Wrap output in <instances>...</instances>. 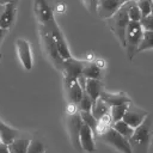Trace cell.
<instances>
[{"label": "cell", "instance_id": "cell-42", "mask_svg": "<svg viewBox=\"0 0 153 153\" xmlns=\"http://www.w3.org/2000/svg\"><path fill=\"white\" fill-rule=\"evenodd\" d=\"M152 4H153V0H152Z\"/></svg>", "mask_w": 153, "mask_h": 153}, {"label": "cell", "instance_id": "cell-25", "mask_svg": "<svg viewBox=\"0 0 153 153\" xmlns=\"http://www.w3.org/2000/svg\"><path fill=\"white\" fill-rule=\"evenodd\" d=\"M153 48V31H147L143 30V35H142V39L137 47V53L142 51V50H147Z\"/></svg>", "mask_w": 153, "mask_h": 153}, {"label": "cell", "instance_id": "cell-12", "mask_svg": "<svg viewBox=\"0 0 153 153\" xmlns=\"http://www.w3.org/2000/svg\"><path fill=\"white\" fill-rule=\"evenodd\" d=\"M65 87H66L69 102L73 104H78L84 94V90H82L81 85L79 84L78 79L65 76Z\"/></svg>", "mask_w": 153, "mask_h": 153}, {"label": "cell", "instance_id": "cell-39", "mask_svg": "<svg viewBox=\"0 0 153 153\" xmlns=\"http://www.w3.org/2000/svg\"><path fill=\"white\" fill-rule=\"evenodd\" d=\"M1 57H2V55H1V53H0V59H1Z\"/></svg>", "mask_w": 153, "mask_h": 153}, {"label": "cell", "instance_id": "cell-36", "mask_svg": "<svg viewBox=\"0 0 153 153\" xmlns=\"http://www.w3.org/2000/svg\"><path fill=\"white\" fill-rule=\"evenodd\" d=\"M122 4H126V2H129V1H131V0H120Z\"/></svg>", "mask_w": 153, "mask_h": 153}, {"label": "cell", "instance_id": "cell-28", "mask_svg": "<svg viewBox=\"0 0 153 153\" xmlns=\"http://www.w3.org/2000/svg\"><path fill=\"white\" fill-rule=\"evenodd\" d=\"M92 104H93V100L84 92L81 99L79 100V103H78L76 105H78V110H79V111H91Z\"/></svg>", "mask_w": 153, "mask_h": 153}, {"label": "cell", "instance_id": "cell-7", "mask_svg": "<svg viewBox=\"0 0 153 153\" xmlns=\"http://www.w3.org/2000/svg\"><path fill=\"white\" fill-rule=\"evenodd\" d=\"M47 29H48V31L50 32V35H51V37H53L55 44H56V48H57V51H59L61 59H62L63 61L71 59V57H72V54H71V51H69V49H68V47H67L66 39H65V37H63V35H62V32H61V30H60V27H59L56 20L53 22Z\"/></svg>", "mask_w": 153, "mask_h": 153}, {"label": "cell", "instance_id": "cell-27", "mask_svg": "<svg viewBox=\"0 0 153 153\" xmlns=\"http://www.w3.org/2000/svg\"><path fill=\"white\" fill-rule=\"evenodd\" d=\"M111 123H112V120L110 114H106L99 120H97V135H100L103 131H105L111 126Z\"/></svg>", "mask_w": 153, "mask_h": 153}, {"label": "cell", "instance_id": "cell-14", "mask_svg": "<svg viewBox=\"0 0 153 153\" xmlns=\"http://www.w3.org/2000/svg\"><path fill=\"white\" fill-rule=\"evenodd\" d=\"M93 135L94 134L91 130V128L82 122L81 128H80V134H79V142H80V147L82 151H85L87 153H92L96 151Z\"/></svg>", "mask_w": 153, "mask_h": 153}, {"label": "cell", "instance_id": "cell-24", "mask_svg": "<svg viewBox=\"0 0 153 153\" xmlns=\"http://www.w3.org/2000/svg\"><path fill=\"white\" fill-rule=\"evenodd\" d=\"M129 104L130 103H123V104L115 105V106L110 108V116H111L112 122H116V121H120L123 118V115H124L126 110L128 109Z\"/></svg>", "mask_w": 153, "mask_h": 153}, {"label": "cell", "instance_id": "cell-30", "mask_svg": "<svg viewBox=\"0 0 153 153\" xmlns=\"http://www.w3.org/2000/svg\"><path fill=\"white\" fill-rule=\"evenodd\" d=\"M44 152H45V148L43 143L38 140H31L26 151V153H44Z\"/></svg>", "mask_w": 153, "mask_h": 153}, {"label": "cell", "instance_id": "cell-32", "mask_svg": "<svg viewBox=\"0 0 153 153\" xmlns=\"http://www.w3.org/2000/svg\"><path fill=\"white\" fill-rule=\"evenodd\" d=\"M98 1L99 0H84L86 7L91 11V12H97V5H98Z\"/></svg>", "mask_w": 153, "mask_h": 153}, {"label": "cell", "instance_id": "cell-8", "mask_svg": "<svg viewBox=\"0 0 153 153\" xmlns=\"http://www.w3.org/2000/svg\"><path fill=\"white\" fill-rule=\"evenodd\" d=\"M81 124H82V121L79 115V111L67 116V128L69 131V137H71L73 147L76 151H82L80 147V142H79V134H80Z\"/></svg>", "mask_w": 153, "mask_h": 153}, {"label": "cell", "instance_id": "cell-9", "mask_svg": "<svg viewBox=\"0 0 153 153\" xmlns=\"http://www.w3.org/2000/svg\"><path fill=\"white\" fill-rule=\"evenodd\" d=\"M16 48H17V54L18 57L23 65V67L26 71H31L33 60H32V53H31V47L30 43L26 39L18 38L16 41Z\"/></svg>", "mask_w": 153, "mask_h": 153}, {"label": "cell", "instance_id": "cell-3", "mask_svg": "<svg viewBox=\"0 0 153 153\" xmlns=\"http://www.w3.org/2000/svg\"><path fill=\"white\" fill-rule=\"evenodd\" d=\"M142 35L143 29L140 22L129 20L126 31V50L129 60H133V57L137 54V47L142 39Z\"/></svg>", "mask_w": 153, "mask_h": 153}, {"label": "cell", "instance_id": "cell-18", "mask_svg": "<svg viewBox=\"0 0 153 153\" xmlns=\"http://www.w3.org/2000/svg\"><path fill=\"white\" fill-rule=\"evenodd\" d=\"M18 134H19V130L7 126L6 123L2 122V120L0 118V137H1V141L5 143V145H8L11 143L14 139L18 137Z\"/></svg>", "mask_w": 153, "mask_h": 153}, {"label": "cell", "instance_id": "cell-21", "mask_svg": "<svg viewBox=\"0 0 153 153\" xmlns=\"http://www.w3.org/2000/svg\"><path fill=\"white\" fill-rule=\"evenodd\" d=\"M30 140L29 139H14L11 143L7 145L8 153H26L29 147Z\"/></svg>", "mask_w": 153, "mask_h": 153}, {"label": "cell", "instance_id": "cell-4", "mask_svg": "<svg viewBox=\"0 0 153 153\" xmlns=\"http://www.w3.org/2000/svg\"><path fill=\"white\" fill-rule=\"evenodd\" d=\"M39 37H41V42H42V47H43V50L45 53V55L48 56V59L53 62V65L59 68V69H62V66H63V60L61 59L59 51H57V48H56V44L50 35V32L48 31V29L43 25L39 24Z\"/></svg>", "mask_w": 153, "mask_h": 153}, {"label": "cell", "instance_id": "cell-23", "mask_svg": "<svg viewBox=\"0 0 153 153\" xmlns=\"http://www.w3.org/2000/svg\"><path fill=\"white\" fill-rule=\"evenodd\" d=\"M127 13H128L129 20L131 22H140L142 18V14L136 5V0H131L127 2Z\"/></svg>", "mask_w": 153, "mask_h": 153}, {"label": "cell", "instance_id": "cell-13", "mask_svg": "<svg viewBox=\"0 0 153 153\" xmlns=\"http://www.w3.org/2000/svg\"><path fill=\"white\" fill-rule=\"evenodd\" d=\"M87 62L85 61H80L76 59H68L63 61V66H62V71L65 73V76H69V78H74V79H79L82 75V69L85 67Z\"/></svg>", "mask_w": 153, "mask_h": 153}, {"label": "cell", "instance_id": "cell-15", "mask_svg": "<svg viewBox=\"0 0 153 153\" xmlns=\"http://www.w3.org/2000/svg\"><path fill=\"white\" fill-rule=\"evenodd\" d=\"M99 98L103 99L110 108L111 106H115V105L123 104V103H131L130 98L124 92H116V93H114V92L102 91Z\"/></svg>", "mask_w": 153, "mask_h": 153}, {"label": "cell", "instance_id": "cell-10", "mask_svg": "<svg viewBox=\"0 0 153 153\" xmlns=\"http://www.w3.org/2000/svg\"><path fill=\"white\" fill-rule=\"evenodd\" d=\"M147 115H148L147 111H145V110H142V109H140V108H137L130 103L128 109L126 110L122 120L127 124H129L130 127H133L135 129L136 127H139L143 122V120L146 118Z\"/></svg>", "mask_w": 153, "mask_h": 153}, {"label": "cell", "instance_id": "cell-34", "mask_svg": "<svg viewBox=\"0 0 153 153\" xmlns=\"http://www.w3.org/2000/svg\"><path fill=\"white\" fill-rule=\"evenodd\" d=\"M18 0H0V5H7V4H17Z\"/></svg>", "mask_w": 153, "mask_h": 153}, {"label": "cell", "instance_id": "cell-29", "mask_svg": "<svg viewBox=\"0 0 153 153\" xmlns=\"http://www.w3.org/2000/svg\"><path fill=\"white\" fill-rule=\"evenodd\" d=\"M136 5H137L142 17H146V16L151 14L152 7H153L152 1H148V0H136Z\"/></svg>", "mask_w": 153, "mask_h": 153}, {"label": "cell", "instance_id": "cell-31", "mask_svg": "<svg viewBox=\"0 0 153 153\" xmlns=\"http://www.w3.org/2000/svg\"><path fill=\"white\" fill-rule=\"evenodd\" d=\"M140 24L142 26L143 30H147V31H153V17L149 14V16H146V17H142L141 20H140Z\"/></svg>", "mask_w": 153, "mask_h": 153}, {"label": "cell", "instance_id": "cell-2", "mask_svg": "<svg viewBox=\"0 0 153 153\" xmlns=\"http://www.w3.org/2000/svg\"><path fill=\"white\" fill-rule=\"evenodd\" d=\"M106 20H108L109 27L111 29V31L115 33V36L120 41L122 48H126V31H127V26L129 23V18L127 13V2L123 4L117 10V12Z\"/></svg>", "mask_w": 153, "mask_h": 153}, {"label": "cell", "instance_id": "cell-40", "mask_svg": "<svg viewBox=\"0 0 153 153\" xmlns=\"http://www.w3.org/2000/svg\"><path fill=\"white\" fill-rule=\"evenodd\" d=\"M1 142H2V141H1V137H0V143H1Z\"/></svg>", "mask_w": 153, "mask_h": 153}, {"label": "cell", "instance_id": "cell-33", "mask_svg": "<svg viewBox=\"0 0 153 153\" xmlns=\"http://www.w3.org/2000/svg\"><path fill=\"white\" fill-rule=\"evenodd\" d=\"M0 153H8L7 145H5L4 142H1V143H0Z\"/></svg>", "mask_w": 153, "mask_h": 153}, {"label": "cell", "instance_id": "cell-38", "mask_svg": "<svg viewBox=\"0 0 153 153\" xmlns=\"http://www.w3.org/2000/svg\"><path fill=\"white\" fill-rule=\"evenodd\" d=\"M151 16L153 17V7H152V12H151Z\"/></svg>", "mask_w": 153, "mask_h": 153}, {"label": "cell", "instance_id": "cell-37", "mask_svg": "<svg viewBox=\"0 0 153 153\" xmlns=\"http://www.w3.org/2000/svg\"><path fill=\"white\" fill-rule=\"evenodd\" d=\"M2 10H4V6L0 5V17H1V13H2Z\"/></svg>", "mask_w": 153, "mask_h": 153}, {"label": "cell", "instance_id": "cell-11", "mask_svg": "<svg viewBox=\"0 0 153 153\" xmlns=\"http://www.w3.org/2000/svg\"><path fill=\"white\" fill-rule=\"evenodd\" d=\"M123 4L120 0H99L97 5V16L102 19H109Z\"/></svg>", "mask_w": 153, "mask_h": 153}, {"label": "cell", "instance_id": "cell-19", "mask_svg": "<svg viewBox=\"0 0 153 153\" xmlns=\"http://www.w3.org/2000/svg\"><path fill=\"white\" fill-rule=\"evenodd\" d=\"M91 114L93 115V117L96 120H99L100 117H103L104 115L106 114H110V106L100 98L96 99L92 104V108H91Z\"/></svg>", "mask_w": 153, "mask_h": 153}, {"label": "cell", "instance_id": "cell-20", "mask_svg": "<svg viewBox=\"0 0 153 153\" xmlns=\"http://www.w3.org/2000/svg\"><path fill=\"white\" fill-rule=\"evenodd\" d=\"M82 76L86 78V79L100 80L102 79V68H100V66H98L96 62L86 63L84 69H82Z\"/></svg>", "mask_w": 153, "mask_h": 153}, {"label": "cell", "instance_id": "cell-22", "mask_svg": "<svg viewBox=\"0 0 153 153\" xmlns=\"http://www.w3.org/2000/svg\"><path fill=\"white\" fill-rule=\"evenodd\" d=\"M112 129H115L118 134H121L123 137L126 139H129L133 133H134V128L130 127L129 124H127L123 120H120V121H116V122H112L111 126H110Z\"/></svg>", "mask_w": 153, "mask_h": 153}, {"label": "cell", "instance_id": "cell-17", "mask_svg": "<svg viewBox=\"0 0 153 153\" xmlns=\"http://www.w3.org/2000/svg\"><path fill=\"white\" fill-rule=\"evenodd\" d=\"M103 91V84L100 80L96 79H86L85 78V85H84V92L94 102L99 98L100 93Z\"/></svg>", "mask_w": 153, "mask_h": 153}, {"label": "cell", "instance_id": "cell-26", "mask_svg": "<svg viewBox=\"0 0 153 153\" xmlns=\"http://www.w3.org/2000/svg\"><path fill=\"white\" fill-rule=\"evenodd\" d=\"M79 115L81 117V121L91 128L94 135H97V120L93 117L91 111H79Z\"/></svg>", "mask_w": 153, "mask_h": 153}, {"label": "cell", "instance_id": "cell-1", "mask_svg": "<svg viewBox=\"0 0 153 153\" xmlns=\"http://www.w3.org/2000/svg\"><path fill=\"white\" fill-rule=\"evenodd\" d=\"M153 134V117L147 115L143 122L134 129L133 135L128 139L131 153H148Z\"/></svg>", "mask_w": 153, "mask_h": 153}, {"label": "cell", "instance_id": "cell-16", "mask_svg": "<svg viewBox=\"0 0 153 153\" xmlns=\"http://www.w3.org/2000/svg\"><path fill=\"white\" fill-rule=\"evenodd\" d=\"M16 11H17V4H7L4 5V10L0 17V27L8 30L16 18Z\"/></svg>", "mask_w": 153, "mask_h": 153}, {"label": "cell", "instance_id": "cell-35", "mask_svg": "<svg viewBox=\"0 0 153 153\" xmlns=\"http://www.w3.org/2000/svg\"><path fill=\"white\" fill-rule=\"evenodd\" d=\"M6 31H7V30H5V29H1V27H0V45H1V43H2V39H4V37H5Z\"/></svg>", "mask_w": 153, "mask_h": 153}, {"label": "cell", "instance_id": "cell-6", "mask_svg": "<svg viewBox=\"0 0 153 153\" xmlns=\"http://www.w3.org/2000/svg\"><path fill=\"white\" fill-rule=\"evenodd\" d=\"M33 12L38 23L45 27L55 22L54 12L48 0H33Z\"/></svg>", "mask_w": 153, "mask_h": 153}, {"label": "cell", "instance_id": "cell-41", "mask_svg": "<svg viewBox=\"0 0 153 153\" xmlns=\"http://www.w3.org/2000/svg\"><path fill=\"white\" fill-rule=\"evenodd\" d=\"M148 1H152V0H148Z\"/></svg>", "mask_w": 153, "mask_h": 153}, {"label": "cell", "instance_id": "cell-5", "mask_svg": "<svg viewBox=\"0 0 153 153\" xmlns=\"http://www.w3.org/2000/svg\"><path fill=\"white\" fill-rule=\"evenodd\" d=\"M105 143L110 145L111 147L116 148L117 151H120L121 153H131L128 139L123 137L121 134H118L115 129H112L111 127H109L105 131H103L100 135H98Z\"/></svg>", "mask_w": 153, "mask_h": 153}]
</instances>
